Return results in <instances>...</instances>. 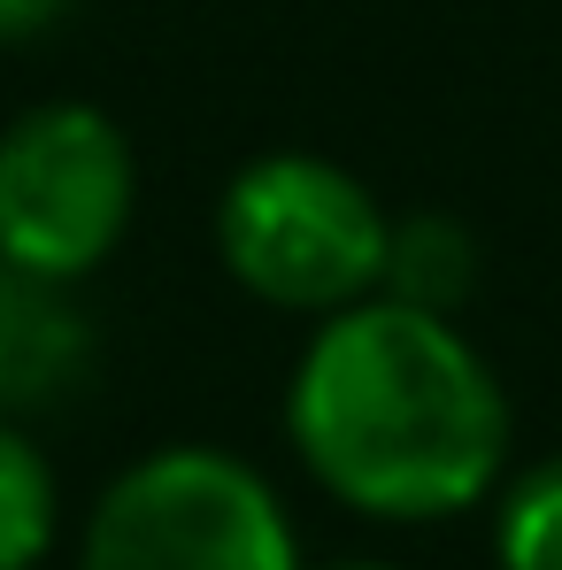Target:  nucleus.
I'll return each mask as SVG.
<instances>
[{
  "mask_svg": "<svg viewBox=\"0 0 562 570\" xmlns=\"http://www.w3.org/2000/svg\"><path fill=\"white\" fill-rule=\"evenodd\" d=\"M285 440L355 517L432 524L493 493L509 393L455 316L371 293L316 316L285 379Z\"/></svg>",
  "mask_w": 562,
  "mask_h": 570,
  "instance_id": "f257e3e1",
  "label": "nucleus"
},
{
  "mask_svg": "<svg viewBox=\"0 0 562 570\" xmlns=\"http://www.w3.org/2000/svg\"><path fill=\"white\" fill-rule=\"evenodd\" d=\"M385 232L393 216L355 170L293 147L231 170L216 200V255L231 285L285 316H332L347 301H371L385 278Z\"/></svg>",
  "mask_w": 562,
  "mask_h": 570,
  "instance_id": "f03ea898",
  "label": "nucleus"
},
{
  "mask_svg": "<svg viewBox=\"0 0 562 570\" xmlns=\"http://www.w3.org/2000/svg\"><path fill=\"white\" fill-rule=\"evenodd\" d=\"M78 570H300L270 478L224 448H155L86 517Z\"/></svg>",
  "mask_w": 562,
  "mask_h": 570,
  "instance_id": "7ed1b4c3",
  "label": "nucleus"
},
{
  "mask_svg": "<svg viewBox=\"0 0 562 570\" xmlns=\"http://www.w3.org/2000/svg\"><path fill=\"white\" fill-rule=\"evenodd\" d=\"M139 163L124 124L93 100H39L0 131V263L86 285L124 247Z\"/></svg>",
  "mask_w": 562,
  "mask_h": 570,
  "instance_id": "20e7f679",
  "label": "nucleus"
},
{
  "mask_svg": "<svg viewBox=\"0 0 562 570\" xmlns=\"http://www.w3.org/2000/svg\"><path fill=\"white\" fill-rule=\"evenodd\" d=\"M93 363H100L93 316L70 301V285L0 263V416L16 424V416L62 409L93 379Z\"/></svg>",
  "mask_w": 562,
  "mask_h": 570,
  "instance_id": "39448f33",
  "label": "nucleus"
},
{
  "mask_svg": "<svg viewBox=\"0 0 562 570\" xmlns=\"http://www.w3.org/2000/svg\"><path fill=\"white\" fill-rule=\"evenodd\" d=\"M385 301H408V308H432V316H455L470 293H477V239H470L455 216H401L385 232Z\"/></svg>",
  "mask_w": 562,
  "mask_h": 570,
  "instance_id": "423d86ee",
  "label": "nucleus"
},
{
  "mask_svg": "<svg viewBox=\"0 0 562 570\" xmlns=\"http://www.w3.org/2000/svg\"><path fill=\"white\" fill-rule=\"evenodd\" d=\"M62 532V485L47 448L0 416V570H39Z\"/></svg>",
  "mask_w": 562,
  "mask_h": 570,
  "instance_id": "0eeeda50",
  "label": "nucleus"
},
{
  "mask_svg": "<svg viewBox=\"0 0 562 570\" xmlns=\"http://www.w3.org/2000/svg\"><path fill=\"white\" fill-rule=\"evenodd\" d=\"M493 556L501 570H562V463H540L501 493Z\"/></svg>",
  "mask_w": 562,
  "mask_h": 570,
  "instance_id": "6e6552de",
  "label": "nucleus"
},
{
  "mask_svg": "<svg viewBox=\"0 0 562 570\" xmlns=\"http://www.w3.org/2000/svg\"><path fill=\"white\" fill-rule=\"evenodd\" d=\"M70 16V0H0V47H23L39 31H55Z\"/></svg>",
  "mask_w": 562,
  "mask_h": 570,
  "instance_id": "1a4fd4ad",
  "label": "nucleus"
},
{
  "mask_svg": "<svg viewBox=\"0 0 562 570\" xmlns=\"http://www.w3.org/2000/svg\"><path fill=\"white\" fill-rule=\"evenodd\" d=\"M332 570H393V563H332Z\"/></svg>",
  "mask_w": 562,
  "mask_h": 570,
  "instance_id": "9d476101",
  "label": "nucleus"
}]
</instances>
